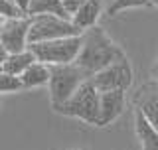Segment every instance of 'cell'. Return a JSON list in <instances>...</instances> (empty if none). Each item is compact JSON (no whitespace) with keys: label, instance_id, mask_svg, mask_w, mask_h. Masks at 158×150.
<instances>
[{"label":"cell","instance_id":"obj_1","mask_svg":"<svg viewBox=\"0 0 158 150\" xmlns=\"http://www.w3.org/2000/svg\"><path fill=\"white\" fill-rule=\"evenodd\" d=\"M123 57H127V53L121 49L118 44L109 38V34L101 26L89 28L81 34V52L75 63L81 69H85L91 77Z\"/></svg>","mask_w":158,"mask_h":150},{"label":"cell","instance_id":"obj_2","mask_svg":"<svg viewBox=\"0 0 158 150\" xmlns=\"http://www.w3.org/2000/svg\"><path fill=\"white\" fill-rule=\"evenodd\" d=\"M91 79L85 69H81L77 63L69 65H49V101L52 109L61 107L73 93Z\"/></svg>","mask_w":158,"mask_h":150},{"label":"cell","instance_id":"obj_3","mask_svg":"<svg viewBox=\"0 0 158 150\" xmlns=\"http://www.w3.org/2000/svg\"><path fill=\"white\" fill-rule=\"evenodd\" d=\"M53 111L63 115V117H73V119H79V121L87 123V124L99 127V91L93 87L91 79H89L61 107L53 109Z\"/></svg>","mask_w":158,"mask_h":150},{"label":"cell","instance_id":"obj_4","mask_svg":"<svg viewBox=\"0 0 158 150\" xmlns=\"http://www.w3.org/2000/svg\"><path fill=\"white\" fill-rule=\"evenodd\" d=\"M28 49L36 56V61L40 63H46V65H69V63H75L79 52H81V36L30 44Z\"/></svg>","mask_w":158,"mask_h":150},{"label":"cell","instance_id":"obj_5","mask_svg":"<svg viewBox=\"0 0 158 150\" xmlns=\"http://www.w3.org/2000/svg\"><path fill=\"white\" fill-rule=\"evenodd\" d=\"M81 36V32L73 26L69 18H59L53 14H38L30 16V34H28V46L40 42H52V40Z\"/></svg>","mask_w":158,"mask_h":150},{"label":"cell","instance_id":"obj_6","mask_svg":"<svg viewBox=\"0 0 158 150\" xmlns=\"http://www.w3.org/2000/svg\"><path fill=\"white\" fill-rule=\"evenodd\" d=\"M132 67L131 61L127 57L118 59L117 63L109 65L107 69L95 73L91 77L93 87L97 89L99 93H105V91H127L128 87L132 85Z\"/></svg>","mask_w":158,"mask_h":150},{"label":"cell","instance_id":"obj_7","mask_svg":"<svg viewBox=\"0 0 158 150\" xmlns=\"http://www.w3.org/2000/svg\"><path fill=\"white\" fill-rule=\"evenodd\" d=\"M30 16L22 18H4L0 24V42L6 53H20L28 49Z\"/></svg>","mask_w":158,"mask_h":150},{"label":"cell","instance_id":"obj_8","mask_svg":"<svg viewBox=\"0 0 158 150\" xmlns=\"http://www.w3.org/2000/svg\"><path fill=\"white\" fill-rule=\"evenodd\" d=\"M135 111H140L146 121L158 131V81H146L135 93Z\"/></svg>","mask_w":158,"mask_h":150},{"label":"cell","instance_id":"obj_9","mask_svg":"<svg viewBox=\"0 0 158 150\" xmlns=\"http://www.w3.org/2000/svg\"><path fill=\"white\" fill-rule=\"evenodd\" d=\"M127 107V91L99 93V127H107L117 121Z\"/></svg>","mask_w":158,"mask_h":150},{"label":"cell","instance_id":"obj_10","mask_svg":"<svg viewBox=\"0 0 158 150\" xmlns=\"http://www.w3.org/2000/svg\"><path fill=\"white\" fill-rule=\"evenodd\" d=\"M99 16H101V0H87V2L71 16V22H73V26L83 34L85 30L97 26Z\"/></svg>","mask_w":158,"mask_h":150},{"label":"cell","instance_id":"obj_11","mask_svg":"<svg viewBox=\"0 0 158 150\" xmlns=\"http://www.w3.org/2000/svg\"><path fill=\"white\" fill-rule=\"evenodd\" d=\"M135 131L142 150H158V131L146 121L140 111H135Z\"/></svg>","mask_w":158,"mask_h":150},{"label":"cell","instance_id":"obj_12","mask_svg":"<svg viewBox=\"0 0 158 150\" xmlns=\"http://www.w3.org/2000/svg\"><path fill=\"white\" fill-rule=\"evenodd\" d=\"M32 63H36V56H34L30 49L20 52V53H8L6 59L2 61V71L20 77V75L26 71Z\"/></svg>","mask_w":158,"mask_h":150},{"label":"cell","instance_id":"obj_13","mask_svg":"<svg viewBox=\"0 0 158 150\" xmlns=\"http://www.w3.org/2000/svg\"><path fill=\"white\" fill-rule=\"evenodd\" d=\"M20 79H22L24 89H34V87L48 85L49 83V65L36 61V63H32L26 71L20 75Z\"/></svg>","mask_w":158,"mask_h":150},{"label":"cell","instance_id":"obj_14","mask_svg":"<svg viewBox=\"0 0 158 150\" xmlns=\"http://www.w3.org/2000/svg\"><path fill=\"white\" fill-rule=\"evenodd\" d=\"M38 14H53L59 18H69L67 12L63 10L61 0H32L28 8V16H38Z\"/></svg>","mask_w":158,"mask_h":150},{"label":"cell","instance_id":"obj_15","mask_svg":"<svg viewBox=\"0 0 158 150\" xmlns=\"http://www.w3.org/2000/svg\"><path fill=\"white\" fill-rule=\"evenodd\" d=\"M146 4H152V0H113L111 6L107 8V14L109 16H115V14L123 12V10L140 8V6H146Z\"/></svg>","mask_w":158,"mask_h":150},{"label":"cell","instance_id":"obj_16","mask_svg":"<svg viewBox=\"0 0 158 150\" xmlns=\"http://www.w3.org/2000/svg\"><path fill=\"white\" fill-rule=\"evenodd\" d=\"M22 89L24 85L20 77L0 71V93H16V91H22Z\"/></svg>","mask_w":158,"mask_h":150},{"label":"cell","instance_id":"obj_17","mask_svg":"<svg viewBox=\"0 0 158 150\" xmlns=\"http://www.w3.org/2000/svg\"><path fill=\"white\" fill-rule=\"evenodd\" d=\"M0 16L2 18H22V16H26V14L20 12L18 6L12 0H0Z\"/></svg>","mask_w":158,"mask_h":150},{"label":"cell","instance_id":"obj_18","mask_svg":"<svg viewBox=\"0 0 158 150\" xmlns=\"http://www.w3.org/2000/svg\"><path fill=\"white\" fill-rule=\"evenodd\" d=\"M85 2H87V0H61V4H63V10L67 12V16H69V18H71L73 14H75V12H77V10L81 8Z\"/></svg>","mask_w":158,"mask_h":150},{"label":"cell","instance_id":"obj_19","mask_svg":"<svg viewBox=\"0 0 158 150\" xmlns=\"http://www.w3.org/2000/svg\"><path fill=\"white\" fill-rule=\"evenodd\" d=\"M12 2L18 6L20 12H24V14L28 16V8H30V2H32V0H12Z\"/></svg>","mask_w":158,"mask_h":150},{"label":"cell","instance_id":"obj_20","mask_svg":"<svg viewBox=\"0 0 158 150\" xmlns=\"http://www.w3.org/2000/svg\"><path fill=\"white\" fill-rule=\"evenodd\" d=\"M152 77H154V81H158V57H156L154 65H152Z\"/></svg>","mask_w":158,"mask_h":150},{"label":"cell","instance_id":"obj_21","mask_svg":"<svg viewBox=\"0 0 158 150\" xmlns=\"http://www.w3.org/2000/svg\"><path fill=\"white\" fill-rule=\"evenodd\" d=\"M152 4H154V6L158 8V0H152Z\"/></svg>","mask_w":158,"mask_h":150},{"label":"cell","instance_id":"obj_22","mask_svg":"<svg viewBox=\"0 0 158 150\" xmlns=\"http://www.w3.org/2000/svg\"><path fill=\"white\" fill-rule=\"evenodd\" d=\"M0 71H2V65H0Z\"/></svg>","mask_w":158,"mask_h":150}]
</instances>
